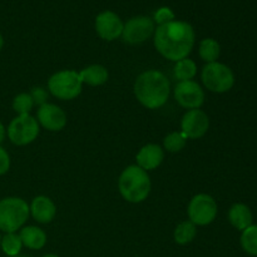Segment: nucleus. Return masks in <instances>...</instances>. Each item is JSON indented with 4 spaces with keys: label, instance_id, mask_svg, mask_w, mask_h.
<instances>
[{
    "label": "nucleus",
    "instance_id": "obj_1",
    "mask_svg": "<svg viewBox=\"0 0 257 257\" xmlns=\"http://www.w3.org/2000/svg\"><path fill=\"white\" fill-rule=\"evenodd\" d=\"M155 47L166 59L178 62L188 57L195 45V30L187 22L173 20L155 30Z\"/></svg>",
    "mask_w": 257,
    "mask_h": 257
},
{
    "label": "nucleus",
    "instance_id": "obj_2",
    "mask_svg": "<svg viewBox=\"0 0 257 257\" xmlns=\"http://www.w3.org/2000/svg\"><path fill=\"white\" fill-rule=\"evenodd\" d=\"M135 94L146 108L157 109L165 105L170 97V82L162 72L147 70L136 79Z\"/></svg>",
    "mask_w": 257,
    "mask_h": 257
},
{
    "label": "nucleus",
    "instance_id": "obj_3",
    "mask_svg": "<svg viewBox=\"0 0 257 257\" xmlns=\"http://www.w3.org/2000/svg\"><path fill=\"white\" fill-rule=\"evenodd\" d=\"M118 188L122 197L128 202H143L151 192L150 176L147 171L138 166H130L120 173Z\"/></svg>",
    "mask_w": 257,
    "mask_h": 257
},
{
    "label": "nucleus",
    "instance_id": "obj_4",
    "mask_svg": "<svg viewBox=\"0 0 257 257\" xmlns=\"http://www.w3.org/2000/svg\"><path fill=\"white\" fill-rule=\"evenodd\" d=\"M30 208L19 197H7L0 201V231L13 233L22 228L29 217Z\"/></svg>",
    "mask_w": 257,
    "mask_h": 257
},
{
    "label": "nucleus",
    "instance_id": "obj_5",
    "mask_svg": "<svg viewBox=\"0 0 257 257\" xmlns=\"http://www.w3.org/2000/svg\"><path fill=\"white\" fill-rule=\"evenodd\" d=\"M83 82L79 73L74 70H62L50 77L48 80V89L54 97L62 100L77 98L82 92Z\"/></svg>",
    "mask_w": 257,
    "mask_h": 257
},
{
    "label": "nucleus",
    "instance_id": "obj_6",
    "mask_svg": "<svg viewBox=\"0 0 257 257\" xmlns=\"http://www.w3.org/2000/svg\"><path fill=\"white\" fill-rule=\"evenodd\" d=\"M202 82L208 90L215 93L228 92L235 84L232 70L222 63H207L202 69Z\"/></svg>",
    "mask_w": 257,
    "mask_h": 257
},
{
    "label": "nucleus",
    "instance_id": "obj_7",
    "mask_svg": "<svg viewBox=\"0 0 257 257\" xmlns=\"http://www.w3.org/2000/svg\"><path fill=\"white\" fill-rule=\"evenodd\" d=\"M39 136V123L30 114H20L10 122L8 137L14 145L27 146Z\"/></svg>",
    "mask_w": 257,
    "mask_h": 257
},
{
    "label": "nucleus",
    "instance_id": "obj_8",
    "mask_svg": "<svg viewBox=\"0 0 257 257\" xmlns=\"http://www.w3.org/2000/svg\"><path fill=\"white\" fill-rule=\"evenodd\" d=\"M187 213L191 222L196 226L210 225L217 216V203L210 195L200 193L190 201Z\"/></svg>",
    "mask_w": 257,
    "mask_h": 257
},
{
    "label": "nucleus",
    "instance_id": "obj_9",
    "mask_svg": "<svg viewBox=\"0 0 257 257\" xmlns=\"http://www.w3.org/2000/svg\"><path fill=\"white\" fill-rule=\"evenodd\" d=\"M155 22L147 17H135L123 27L122 38L128 44H141L155 34Z\"/></svg>",
    "mask_w": 257,
    "mask_h": 257
},
{
    "label": "nucleus",
    "instance_id": "obj_10",
    "mask_svg": "<svg viewBox=\"0 0 257 257\" xmlns=\"http://www.w3.org/2000/svg\"><path fill=\"white\" fill-rule=\"evenodd\" d=\"M175 99L187 109H198L205 102V93L200 84L193 80L180 82L175 88Z\"/></svg>",
    "mask_w": 257,
    "mask_h": 257
},
{
    "label": "nucleus",
    "instance_id": "obj_11",
    "mask_svg": "<svg viewBox=\"0 0 257 257\" xmlns=\"http://www.w3.org/2000/svg\"><path fill=\"white\" fill-rule=\"evenodd\" d=\"M210 127V119L207 114L201 109H190L182 118L181 132L191 140L203 137Z\"/></svg>",
    "mask_w": 257,
    "mask_h": 257
},
{
    "label": "nucleus",
    "instance_id": "obj_12",
    "mask_svg": "<svg viewBox=\"0 0 257 257\" xmlns=\"http://www.w3.org/2000/svg\"><path fill=\"white\" fill-rule=\"evenodd\" d=\"M123 27L124 24L120 18L115 13L109 12V10L100 13L95 18V30H97L98 35L108 42H112V40L122 37Z\"/></svg>",
    "mask_w": 257,
    "mask_h": 257
},
{
    "label": "nucleus",
    "instance_id": "obj_13",
    "mask_svg": "<svg viewBox=\"0 0 257 257\" xmlns=\"http://www.w3.org/2000/svg\"><path fill=\"white\" fill-rule=\"evenodd\" d=\"M38 123H40L45 130L58 132L67 124V114L58 105L45 103L38 109Z\"/></svg>",
    "mask_w": 257,
    "mask_h": 257
},
{
    "label": "nucleus",
    "instance_id": "obj_14",
    "mask_svg": "<svg viewBox=\"0 0 257 257\" xmlns=\"http://www.w3.org/2000/svg\"><path fill=\"white\" fill-rule=\"evenodd\" d=\"M29 208L34 220L39 223H49L50 221L54 220L55 213H57L54 202L47 196L35 197Z\"/></svg>",
    "mask_w": 257,
    "mask_h": 257
},
{
    "label": "nucleus",
    "instance_id": "obj_15",
    "mask_svg": "<svg viewBox=\"0 0 257 257\" xmlns=\"http://www.w3.org/2000/svg\"><path fill=\"white\" fill-rule=\"evenodd\" d=\"M165 158L162 148L157 145H146L145 147L141 148V151L137 155V163L138 167H141L145 171H151L157 168L162 163Z\"/></svg>",
    "mask_w": 257,
    "mask_h": 257
},
{
    "label": "nucleus",
    "instance_id": "obj_16",
    "mask_svg": "<svg viewBox=\"0 0 257 257\" xmlns=\"http://www.w3.org/2000/svg\"><path fill=\"white\" fill-rule=\"evenodd\" d=\"M19 236L23 245L30 250H40L47 243V233L35 226H27L22 228Z\"/></svg>",
    "mask_w": 257,
    "mask_h": 257
},
{
    "label": "nucleus",
    "instance_id": "obj_17",
    "mask_svg": "<svg viewBox=\"0 0 257 257\" xmlns=\"http://www.w3.org/2000/svg\"><path fill=\"white\" fill-rule=\"evenodd\" d=\"M228 221L233 227L243 231L252 225V213L243 203H235L228 211Z\"/></svg>",
    "mask_w": 257,
    "mask_h": 257
},
{
    "label": "nucleus",
    "instance_id": "obj_18",
    "mask_svg": "<svg viewBox=\"0 0 257 257\" xmlns=\"http://www.w3.org/2000/svg\"><path fill=\"white\" fill-rule=\"evenodd\" d=\"M80 78H82L83 83L92 85V87H97V85L104 84L108 80V70L105 69L103 65L93 64L83 69L79 73Z\"/></svg>",
    "mask_w": 257,
    "mask_h": 257
},
{
    "label": "nucleus",
    "instance_id": "obj_19",
    "mask_svg": "<svg viewBox=\"0 0 257 257\" xmlns=\"http://www.w3.org/2000/svg\"><path fill=\"white\" fill-rule=\"evenodd\" d=\"M200 53L201 59L205 60L207 63H213L217 62L218 57H220L221 53V47L218 44L217 40L212 39V38H206L202 42L200 43Z\"/></svg>",
    "mask_w": 257,
    "mask_h": 257
},
{
    "label": "nucleus",
    "instance_id": "obj_20",
    "mask_svg": "<svg viewBox=\"0 0 257 257\" xmlns=\"http://www.w3.org/2000/svg\"><path fill=\"white\" fill-rule=\"evenodd\" d=\"M173 73H175L176 79H178L180 82L192 80V78L197 73V65H196V63L193 60L185 58V59L176 62Z\"/></svg>",
    "mask_w": 257,
    "mask_h": 257
},
{
    "label": "nucleus",
    "instance_id": "obj_21",
    "mask_svg": "<svg viewBox=\"0 0 257 257\" xmlns=\"http://www.w3.org/2000/svg\"><path fill=\"white\" fill-rule=\"evenodd\" d=\"M197 235V228L195 223L191 221L181 222L175 230V241L178 245H186V243L192 242L193 238Z\"/></svg>",
    "mask_w": 257,
    "mask_h": 257
},
{
    "label": "nucleus",
    "instance_id": "obj_22",
    "mask_svg": "<svg viewBox=\"0 0 257 257\" xmlns=\"http://www.w3.org/2000/svg\"><path fill=\"white\" fill-rule=\"evenodd\" d=\"M240 242L245 252L251 256H257V225H251L242 231Z\"/></svg>",
    "mask_w": 257,
    "mask_h": 257
},
{
    "label": "nucleus",
    "instance_id": "obj_23",
    "mask_svg": "<svg viewBox=\"0 0 257 257\" xmlns=\"http://www.w3.org/2000/svg\"><path fill=\"white\" fill-rule=\"evenodd\" d=\"M0 247L3 248L5 255H8L9 257L18 256L23 247V242L22 240H20V236L17 235L15 232L7 233V235L2 238V241H0Z\"/></svg>",
    "mask_w": 257,
    "mask_h": 257
},
{
    "label": "nucleus",
    "instance_id": "obj_24",
    "mask_svg": "<svg viewBox=\"0 0 257 257\" xmlns=\"http://www.w3.org/2000/svg\"><path fill=\"white\" fill-rule=\"evenodd\" d=\"M163 143H165V148L168 152L176 153L180 152L186 147L187 137L182 132H172L165 138Z\"/></svg>",
    "mask_w": 257,
    "mask_h": 257
},
{
    "label": "nucleus",
    "instance_id": "obj_25",
    "mask_svg": "<svg viewBox=\"0 0 257 257\" xmlns=\"http://www.w3.org/2000/svg\"><path fill=\"white\" fill-rule=\"evenodd\" d=\"M34 107V102L30 93H20L13 100V109L18 114H29L32 108Z\"/></svg>",
    "mask_w": 257,
    "mask_h": 257
},
{
    "label": "nucleus",
    "instance_id": "obj_26",
    "mask_svg": "<svg viewBox=\"0 0 257 257\" xmlns=\"http://www.w3.org/2000/svg\"><path fill=\"white\" fill-rule=\"evenodd\" d=\"M173 20H175V13H173L170 8H160V9L155 13V22L157 23L158 27L173 22Z\"/></svg>",
    "mask_w": 257,
    "mask_h": 257
},
{
    "label": "nucleus",
    "instance_id": "obj_27",
    "mask_svg": "<svg viewBox=\"0 0 257 257\" xmlns=\"http://www.w3.org/2000/svg\"><path fill=\"white\" fill-rule=\"evenodd\" d=\"M30 95L33 98V102H34L35 105H43L47 103L48 99V92L42 87L33 88V90L30 92Z\"/></svg>",
    "mask_w": 257,
    "mask_h": 257
},
{
    "label": "nucleus",
    "instance_id": "obj_28",
    "mask_svg": "<svg viewBox=\"0 0 257 257\" xmlns=\"http://www.w3.org/2000/svg\"><path fill=\"white\" fill-rule=\"evenodd\" d=\"M10 168V157L7 151L0 147V176L5 175Z\"/></svg>",
    "mask_w": 257,
    "mask_h": 257
},
{
    "label": "nucleus",
    "instance_id": "obj_29",
    "mask_svg": "<svg viewBox=\"0 0 257 257\" xmlns=\"http://www.w3.org/2000/svg\"><path fill=\"white\" fill-rule=\"evenodd\" d=\"M4 138H5V127L3 125V123L0 122V143L4 141Z\"/></svg>",
    "mask_w": 257,
    "mask_h": 257
},
{
    "label": "nucleus",
    "instance_id": "obj_30",
    "mask_svg": "<svg viewBox=\"0 0 257 257\" xmlns=\"http://www.w3.org/2000/svg\"><path fill=\"white\" fill-rule=\"evenodd\" d=\"M3 45H4V39H3V35L0 34V50L3 49Z\"/></svg>",
    "mask_w": 257,
    "mask_h": 257
},
{
    "label": "nucleus",
    "instance_id": "obj_31",
    "mask_svg": "<svg viewBox=\"0 0 257 257\" xmlns=\"http://www.w3.org/2000/svg\"><path fill=\"white\" fill-rule=\"evenodd\" d=\"M43 257H59V256L54 255V253H49V255H45V256H43Z\"/></svg>",
    "mask_w": 257,
    "mask_h": 257
},
{
    "label": "nucleus",
    "instance_id": "obj_32",
    "mask_svg": "<svg viewBox=\"0 0 257 257\" xmlns=\"http://www.w3.org/2000/svg\"><path fill=\"white\" fill-rule=\"evenodd\" d=\"M13 257H27V256H19V255H18V256H13Z\"/></svg>",
    "mask_w": 257,
    "mask_h": 257
},
{
    "label": "nucleus",
    "instance_id": "obj_33",
    "mask_svg": "<svg viewBox=\"0 0 257 257\" xmlns=\"http://www.w3.org/2000/svg\"><path fill=\"white\" fill-rule=\"evenodd\" d=\"M0 241H2V237H0Z\"/></svg>",
    "mask_w": 257,
    "mask_h": 257
}]
</instances>
